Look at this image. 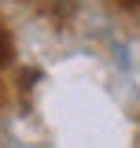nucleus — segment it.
Here are the masks:
<instances>
[{"label": "nucleus", "mask_w": 140, "mask_h": 148, "mask_svg": "<svg viewBox=\"0 0 140 148\" xmlns=\"http://www.w3.org/2000/svg\"><path fill=\"white\" fill-rule=\"evenodd\" d=\"M11 59V41H7V30H4V22H0V67Z\"/></svg>", "instance_id": "nucleus-1"}]
</instances>
